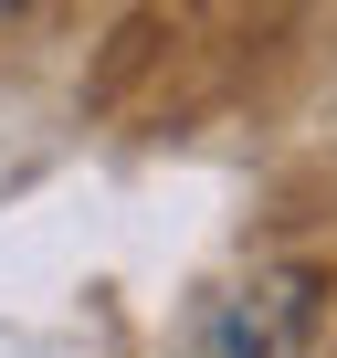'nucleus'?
Returning a JSON list of instances; mask_svg holds the SVG:
<instances>
[{
	"label": "nucleus",
	"instance_id": "1",
	"mask_svg": "<svg viewBox=\"0 0 337 358\" xmlns=\"http://www.w3.org/2000/svg\"><path fill=\"white\" fill-rule=\"evenodd\" d=\"M306 337H316V264H253L190 316L168 358H306Z\"/></svg>",
	"mask_w": 337,
	"mask_h": 358
}]
</instances>
